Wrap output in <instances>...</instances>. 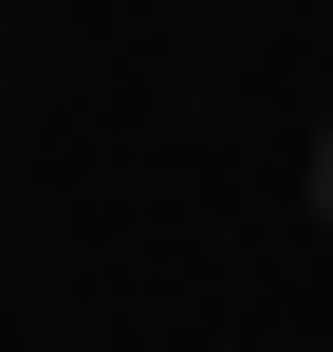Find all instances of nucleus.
<instances>
[{
  "instance_id": "nucleus-1",
  "label": "nucleus",
  "mask_w": 333,
  "mask_h": 352,
  "mask_svg": "<svg viewBox=\"0 0 333 352\" xmlns=\"http://www.w3.org/2000/svg\"><path fill=\"white\" fill-rule=\"evenodd\" d=\"M297 204H315V241H333V111H315V148H297Z\"/></svg>"
}]
</instances>
